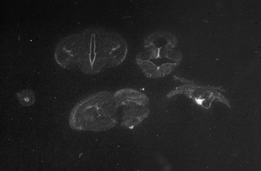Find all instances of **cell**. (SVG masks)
<instances>
[{
  "instance_id": "3957f363",
  "label": "cell",
  "mask_w": 261,
  "mask_h": 171,
  "mask_svg": "<svg viewBox=\"0 0 261 171\" xmlns=\"http://www.w3.org/2000/svg\"><path fill=\"white\" fill-rule=\"evenodd\" d=\"M76 34L63 38L55 51V59L62 68L70 70L76 68Z\"/></svg>"
},
{
  "instance_id": "5b68a950",
  "label": "cell",
  "mask_w": 261,
  "mask_h": 171,
  "mask_svg": "<svg viewBox=\"0 0 261 171\" xmlns=\"http://www.w3.org/2000/svg\"><path fill=\"white\" fill-rule=\"evenodd\" d=\"M114 95L119 106L132 103L145 105L148 103V99L147 96L134 90H121Z\"/></svg>"
},
{
  "instance_id": "8992f818",
  "label": "cell",
  "mask_w": 261,
  "mask_h": 171,
  "mask_svg": "<svg viewBox=\"0 0 261 171\" xmlns=\"http://www.w3.org/2000/svg\"><path fill=\"white\" fill-rule=\"evenodd\" d=\"M16 95L20 103L24 106H30L35 102V93L32 90L21 91Z\"/></svg>"
},
{
  "instance_id": "6da1fadb",
  "label": "cell",
  "mask_w": 261,
  "mask_h": 171,
  "mask_svg": "<svg viewBox=\"0 0 261 171\" xmlns=\"http://www.w3.org/2000/svg\"><path fill=\"white\" fill-rule=\"evenodd\" d=\"M76 67L88 74H96L117 67L125 60V40L113 32L92 27L76 34Z\"/></svg>"
},
{
  "instance_id": "7a4b0ae2",
  "label": "cell",
  "mask_w": 261,
  "mask_h": 171,
  "mask_svg": "<svg viewBox=\"0 0 261 171\" xmlns=\"http://www.w3.org/2000/svg\"><path fill=\"white\" fill-rule=\"evenodd\" d=\"M118 107L112 93L95 94L74 106L69 118L70 125L76 131L110 130L117 124Z\"/></svg>"
},
{
  "instance_id": "277c9868",
  "label": "cell",
  "mask_w": 261,
  "mask_h": 171,
  "mask_svg": "<svg viewBox=\"0 0 261 171\" xmlns=\"http://www.w3.org/2000/svg\"><path fill=\"white\" fill-rule=\"evenodd\" d=\"M124 106L122 124L128 128L139 125L148 116V110L144 105L138 103H128Z\"/></svg>"
}]
</instances>
